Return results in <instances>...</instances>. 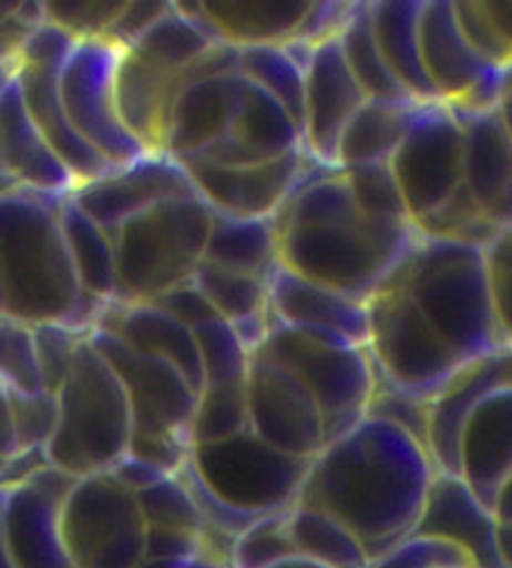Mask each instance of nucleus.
<instances>
[{
  "mask_svg": "<svg viewBox=\"0 0 512 568\" xmlns=\"http://www.w3.org/2000/svg\"><path fill=\"white\" fill-rule=\"evenodd\" d=\"M278 261L298 276L368 301L418 239L408 219L362 213L340 169H305L278 213Z\"/></svg>",
  "mask_w": 512,
  "mask_h": 568,
  "instance_id": "nucleus-2",
  "label": "nucleus"
},
{
  "mask_svg": "<svg viewBox=\"0 0 512 568\" xmlns=\"http://www.w3.org/2000/svg\"><path fill=\"white\" fill-rule=\"evenodd\" d=\"M270 568H328V566L315 564V561H310V558H305V556H290V558H285V561L275 564Z\"/></svg>",
  "mask_w": 512,
  "mask_h": 568,
  "instance_id": "nucleus-60",
  "label": "nucleus"
},
{
  "mask_svg": "<svg viewBox=\"0 0 512 568\" xmlns=\"http://www.w3.org/2000/svg\"><path fill=\"white\" fill-rule=\"evenodd\" d=\"M93 331L107 333L135 354L167 361L181 371L195 394H201L203 368L191 328L155 308L153 303L107 301Z\"/></svg>",
  "mask_w": 512,
  "mask_h": 568,
  "instance_id": "nucleus-28",
  "label": "nucleus"
},
{
  "mask_svg": "<svg viewBox=\"0 0 512 568\" xmlns=\"http://www.w3.org/2000/svg\"><path fill=\"white\" fill-rule=\"evenodd\" d=\"M175 75L155 71L123 51L115 71V105L127 131L151 153H161L165 119L173 103Z\"/></svg>",
  "mask_w": 512,
  "mask_h": 568,
  "instance_id": "nucleus-31",
  "label": "nucleus"
},
{
  "mask_svg": "<svg viewBox=\"0 0 512 568\" xmlns=\"http://www.w3.org/2000/svg\"><path fill=\"white\" fill-rule=\"evenodd\" d=\"M386 281L408 293L438 336L465 364L512 348L510 331L502 326L490 296L482 248L430 239L418 231V239Z\"/></svg>",
  "mask_w": 512,
  "mask_h": 568,
  "instance_id": "nucleus-3",
  "label": "nucleus"
},
{
  "mask_svg": "<svg viewBox=\"0 0 512 568\" xmlns=\"http://www.w3.org/2000/svg\"><path fill=\"white\" fill-rule=\"evenodd\" d=\"M418 45L432 91L450 108L465 101L495 68L482 61L460 33L450 0H422Z\"/></svg>",
  "mask_w": 512,
  "mask_h": 568,
  "instance_id": "nucleus-27",
  "label": "nucleus"
},
{
  "mask_svg": "<svg viewBox=\"0 0 512 568\" xmlns=\"http://www.w3.org/2000/svg\"><path fill=\"white\" fill-rule=\"evenodd\" d=\"M203 261L268 281L273 268L278 266V233L273 219H235L213 211Z\"/></svg>",
  "mask_w": 512,
  "mask_h": 568,
  "instance_id": "nucleus-34",
  "label": "nucleus"
},
{
  "mask_svg": "<svg viewBox=\"0 0 512 568\" xmlns=\"http://www.w3.org/2000/svg\"><path fill=\"white\" fill-rule=\"evenodd\" d=\"M147 303H153L155 308H161L163 313H167V316L183 323V326L191 331L203 326V323L218 318L211 303L203 298V293L193 286V281L181 283V286L165 291Z\"/></svg>",
  "mask_w": 512,
  "mask_h": 568,
  "instance_id": "nucleus-56",
  "label": "nucleus"
},
{
  "mask_svg": "<svg viewBox=\"0 0 512 568\" xmlns=\"http://www.w3.org/2000/svg\"><path fill=\"white\" fill-rule=\"evenodd\" d=\"M253 354L288 368L310 390L322 416L325 444L348 434L366 418L376 386V371L366 348L332 336H310L285 328L270 318L268 336Z\"/></svg>",
  "mask_w": 512,
  "mask_h": 568,
  "instance_id": "nucleus-7",
  "label": "nucleus"
},
{
  "mask_svg": "<svg viewBox=\"0 0 512 568\" xmlns=\"http://www.w3.org/2000/svg\"><path fill=\"white\" fill-rule=\"evenodd\" d=\"M123 3L117 0H105V3H93V0H55V3H43L45 23L61 28L75 41H93L103 38L107 28L121 13Z\"/></svg>",
  "mask_w": 512,
  "mask_h": 568,
  "instance_id": "nucleus-52",
  "label": "nucleus"
},
{
  "mask_svg": "<svg viewBox=\"0 0 512 568\" xmlns=\"http://www.w3.org/2000/svg\"><path fill=\"white\" fill-rule=\"evenodd\" d=\"M335 41H338L348 71L356 78V83L368 101H416V98L406 93V88L396 81V75L390 73V68L382 61L376 36H372L370 3H350V11L338 28V33H335Z\"/></svg>",
  "mask_w": 512,
  "mask_h": 568,
  "instance_id": "nucleus-37",
  "label": "nucleus"
},
{
  "mask_svg": "<svg viewBox=\"0 0 512 568\" xmlns=\"http://www.w3.org/2000/svg\"><path fill=\"white\" fill-rule=\"evenodd\" d=\"M73 484L53 466L0 484V531L16 568H73L61 534V506Z\"/></svg>",
  "mask_w": 512,
  "mask_h": 568,
  "instance_id": "nucleus-15",
  "label": "nucleus"
},
{
  "mask_svg": "<svg viewBox=\"0 0 512 568\" xmlns=\"http://www.w3.org/2000/svg\"><path fill=\"white\" fill-rule=\"evenodd\" d=\"M458 476L492 511L512 481V386L490 394L472 410L458 446Z\"/></svg>",
  "mask_w": 512,
  "mask_h": 568,
  "instance_id": "nucleus-26",
  "label": "nucleus"
},
{
  "mask_svg": "<svg viewBox=\"0 0 512 568\" xmlns=\"http://www.w3.org/2000/svg\"><path fill=\"white\" fill-rule=\"evenodd\" d=\"M191 281L211 303L215 316L231 326L268 311V281L265 278L233 273L201 261Z\"/></svg>",
  "mask_w": 512,
  "mask_h": 568,
  "instance_id": "nucleus-40",
  "label": "nucleus"
},
{
  "mask_svg": "<svg viewBox=\"0 0 512 568\" xmlns=\"http://www.w3.org/2000/svg\"><path fill=\"white\" fill-rule=\"evenodd\" d=\"M288 526L298 556L328 568H368L370 556L346 526L318 508L295 504Z\"/></svg>",
  "mask_w": 512,
  "mask_h": 568,
  "instance_id": "nucleus-38",
  "label": "nucleus"
},
{
  "mask_svg": "<svg viewBox=\"0 0 512 568\" xmlns=\"http://www.w3.org/2000/svg\"><path fill=\"white\" fill-rule=\"evenodd\" d=\"M512 386V348L462 366L428 404V456L438 474L458 476L462 428L482 400Z\"/></svg>",
  "mask_w": 512,
  "mask_h": 568,
  "instance_id": "nucleus-22",
  "label": "nucleus"
},
{
  "mask_svg": "<svg viewBox=\"0 0 512 568\" xmlns=\"http://www.w3.org/2000/svg\"><path fill=\"white\" fill-rule=\"evenodd\" d=\"M412 536H430L458 546L475 568H512L500 554L495 516L460 476H432Z\"/></svg>",
  "mask_w": 512,
  "mask_h": 568,
  "instance_id": "nucleus-23",
  "label": "nucleus"
},
{
  "mask_svg": "<svg viewBox=\"0 0 512 568\" xmlns=\"http://www.w3.org/2000/svg\"><path fill=\"white\" fill-rule=\"evenodd\" d=\"M181 568H231V566H225L221 561H213V558L198 556V558H191V561H185Z\"/></svg>",
  "mask_w": 512,
  "mask_h": 568,
  "instance_id": "nucleus-62",
  "label": "nucleus"
},
{
  "mask_svg": "<svg viewBox=\"0 0 512 568\" xmlns=\"http://www.w3.org/2000/svg\"><path fill=\"white\" fill-rule=\"evenodd\" d=\"M366 303V351L376 374L388 384L430 400L462 366H468L396 283L382 281Z\"/></svg>",
  "mask_w": 512,
  "mask_h": 568,
  "instance_id": "nucleus-8",
  "label": "nucleus"
},
{
  "mask_svg": "<svg viewBox=\"0 0 512 568\" xmlns=\"http://www.w3.org/2000/svg\"><path fill=\"white\" fill-rule=\"evenodd\" d=\"M16 73V58H8V61H0V91H3L6 83L11 81Z\"/></svg>",
  "mask_w": 512,
  "mask_h": 568,
  "instance_id": "nucleus-63",
  "label": "nucleus"
},
{
  "mask_svg": "<svg viewBox=\"0 0 512 568\" xmlns=\"http://www.w3.org/2000/svg\"><path fill=\"white\" fill-rule=\"evenodd\" d=\"M61 199L25 189H0V286L6 318L65 323L81 303L65 239L58 223Z\"/></svg>",
  "mask_w": 512,
  "mask_h": 568,
  "instance_id": "nucleus-4",
  "label": "nucleus"
},
{
  "mask_svg": "<svg viewBox=\"0 0 512 568\" xmlns=\"http://www.w3.org/2000/svg\"><path fill=\"white\" fill-rule=\"evenodd\" d=\"M185 561H165V558H143L135 568H181Z\"/></svg>",
  "mask_w": 512,
  "mask_h": 568,
  "instance_id": "nucleus-61",
  "label": "nucleus"
},
{
  "mask_svg": "<svg viewBox=\"0 0 512 568\" xmlns=\"http://www.w3.org/2000/svg\"><path fill=\"white\" fill-rule=\"evenodd\" d=\"M508 101L495 111H455L462 131V185L488 219L508 229L512 221V135Z\"/></svg>",
  "mask_w": 512,
  "mask_h": 568,
  "instance_id": "nucleus-21",
  "label": "nucleus"
},
{
  "mask_svg": "<svg viewBox=\"0 0 512 568\" xmlns=\"http://www.w3.org/2000/svg\"><path fill=\"white\" fill-rule=\"evenodd\" d=\"M121 55L123 48L105 38L78 41L58 81L68 123L113 169L151 153L117 115L115 71Z\"/></svg>",
  "mask_w": 512,
  "mask_h": 568,
  "instance_id": "nucleus-11",
  "label": "nucleus"
},
{
  "mask_svg": "<svg viewBox=\"0 0 512 568\" xmlns=\"http://www.w3.org/2000/svg\"><path fill=\"white\" fill-rule=\"evenodd\" d=\"M268 313L285 328L310 336H335L366 348L368 303L303 278L280 266V261L268 276Z\"/></svg>",
  "mask_w": 512,
  "mask_h": 568,
  "instance_id": "nucleus-20",
  "label": "nucleus"
},
{
  "mask_svg": "<svg viewBox=\"0 0 512 568\" xmlns=\"http://www.w3.org/2000/svg\"><path fill=\"white\" fill-rule=\"evenodd\" d=\"M288 511L255 518L240 536H235L231 548V568H270L285 561V558L298 556L290 536Z\"/></svg>",
  "mask_w": 512,
  "mask_h": 568,
  "instance_id": "nucleus-45",
  "label": "nucleus"
},
{
  "mask_svg": "<svg viewBox=\"0 0 512 568\" xmlns=\"http://www.w3.org/2000/svg\"><path fill=\"white\" fill-rule=\"evenodd\" d=\"M368 98L348 71L335 36L315 43L305 65L303 149L315 163L338 169V143L352 115Z\"/></svg>",
  "mask_w": 512,
  "mask_h": 568,
  "instance_id": "nucleus-19",
  "label": "nucleus"
},
{
  "mask_svg": "<svg viewBox=\"0 0 512 568\" xmlns=\"http://www.w3.org/2000/svg\"><path fill=\"white\" fill-rule=\"evenodd\" d=\"M193 341L201 356L203 386L208 384H231V381H245L250 364V354L235 336L231 323L215 318L193 328Z\"/></svg>",
  "mask_w": 512,
  "mask_h": 568,
  "instance_id": "nucleus-44",
  "label": "nucleus"
},
{
  "mask_svg": "<svg viewBox=\"0 0 512 568\" xmlns=\"http://www.w3.org/2000/svg\"><path fill=\"white\" fill-rule=\"evenodd\" d=\"M0 568H16L11 554H8V546L3 541V531H0Z\"/></svg>",
  "mask_w": 512,
  "mask_h": 568,
  "instance_id": "nucleus-64",
  "label": "nucleus"
},
{
  "mask_svg": "<svg viewBox=\"0 0 512 568\" xmlns=\"http://www.w3.org/2000/svg\"><path fill=\"white\" fill-rule=\"evenodd\" d=\"M75 43V38L61 31V28L41 23L18 51L16 83L21 88L25 111L35 123V129L43 133V139L51 143L58 159L65 163V169L73 173V179L81 185L111 173L113 165L101 159L65 119L58 81H61V71L68 55L73 53Z\"/></svg>",
  "mask_w": 512,
  "mask_h": 568,
  "instance_id": "nucleus-12",
  "label": "nucleus"
},
{
  "mask_svg": "<svg viewBox=\"0 0 512 568\" xmlns=\"http://www.w3.org/2000/svg\"><path fill=\"white\" fill-rule=\"evenodd\" d=\"M436 474L416 438L388 420L366 416L313 458L298 506L340 521L372 561L416 531Z\"/></svg>",
  "mask_w": 512,
  "mask_h": 568,
  "instance_id": "nucleus-1",
  "label": "nucleus"
},
{
  "mask_svg": "<svg viewBox=\"0 0 512 568\" xmlns=\"http://www.w3.org/2000/svg\"><path fill=\"white\" fill-rule=\"evenodd\" d=\"M485 273H488V286L492 303H495L498 318L502 326L510 331V229L500 231L485 248Z\"/></svg>",
  "mask_w": 512,
  "mask_h": 568,
  "instance_id": "nucleus-54",
  "label": "nucleus"
},
{
  "mask_svg": "<svg viewBox=\"0 0 512 568\" xmlns=\"http://www.w3.org/2000/svg\"><path fill=\"white\" fill-rule=\"evenodd\" d=\"M422 0H380L370 3V23L382 61L418 103H440L420 61L418 18Z\"/></svg>",
  "mask_w": 512,
  "mask_h": 568,
  "instance_id": "nucleus-32",
  "label": "nucleus"
},
{
  "mask_svg": "<svg viewBox=\"0 0 512 568\" xmlns=\"http://www.w3.org/2000/svg\"><path fill=\"white\" fill-rule=\"evenodd\" d=\"M243 430H248L245 381L203 386L198 400H195V414L191 424L193 446L233 438L243 434Z\"/></svg>",
  "mask_w": 512,
  "mask_h": 568,
  "instance_id": "nucleus-41",
  "label": "nucleus"
},
{
  "mask_svg": "<svg viewBox=\"0 0 512 568\" xmlns=\"http://www.w3.org/2000/svg\"><path fill=\"white\" fill-rule=\"evenodd\" d=\"M85 336L88 333L65 326V323H38L33 326L38 371H41V384L48 394H55L61 388L75 351Z\"/></svg>",
  "mask_w": 512,
  "mask_h": 568,
  "instance_id": "nucleus-50",
  "label": "nucleus"
},
{
  "mask_svg": "<svg viewBox=\"0 0 512 568\" xmlns=\"http://www.w3.org/2000/svg\"><path fill=\"white\" fill-rule=\"evenodd\" d=\"M11 410L18 454L43 450L58 424V398L48 390L38 394H16L11 390Z\"/></svg>",
  "mask_w": 512,
  "mask_h": 568,
  "instance_id": "nucleus-51",
  "label": "nucleus"
},
{
  "mask_svg": "<svg viewBox=\"0 0 512 568\" xmlns=\"http://www.w3.org/2000/svg\"><path fill=\"white\" fill-rule=\"evenodd\" d=\"M218 43L223 41L195 11V3H171V8L125 51L153 65L155 71L178 75Z\"/></svg>",
  "mask_w": 512,
  "mask_h": 568,
  "instance_id": "nucleus-33",
  "label": "nucleus"
},
{
  "mask_svg": "<svg viewBox=\"0 0 512 568\" xmlns=\"http://www.w3.org/2000/svg\"><path fill=\"white\" fill-rule=\"evenodd\" d=\"M238 73L278 103L303 133L305 71L283 51V45L238 48Z\"/></svg>",
  "mask_w": 512,
  "mask_h": 568,
  "instance_id": "nucleus-39",
  "label": "nucleus"
},
{
  "mask_svg": "<svg viewBox=\"0 0 512 568\" xmlns=\"http://www.w3.org/2000/svg\"><path fill=\"white\" fill-rule=\"evenodd\" d=\"M135 501L147 528H173V531H188L198 536L203 534V516L178 474L165 476L145 491L135 494Z\"/></svg>",
  "mask_w": 512,
  "mask_h": 568,
  "instance_id": "nucleus-46",
  "label": "nucleus"
},
{
  "mask_svg": "<svg viewBox=\"0 0 512 568\" xmlns=\"http://www.w3.org/2000/svg\"><path fill=\"white\" fill-rule=\"evenodd\" d=\"M91 344L121 378L133 414V434L178 438L193 446L191 424L198 394L181 371L163 358L135 354L103 331H91Z\"/></svg>",
  "mask_w": 512,
  "mask_h": 568,
  "instance_id": "nucleus-14",
  "label": "nucleus"
},
{
  "mask_svg": "<svg viewBox=\"0 0 512 568\" xmlns=\"http://www.w3.org/2000/svg\"><path fill=\"white\" fill-rule=\"evenodd\" d=\"M0 381L16 394L43 390L38 371L33 326L16 318H0Z\"/></svg>",
  "mask_w": 512,
  "mask_h": 568,
  "instance_id": "nucleus-47",
  "label": "nucleus"
},
{
  "mask_svg": "<svg viewBox=\"0 0 512 568\" xmlns=\"http://www.w3.org/2000/svg\"><path fill=\"white\" fill-rule=\"evenodd\" d=\"M185 195H195V189L183 165L173 155L147 153L101 179L75 185L68 199L113 239L125 221Z\"/></svg>",
  "mask_w": 512,
  "mask_h": 568,
  "instance_id": "nucleus-18",
  "label": "nucleus"
},
{
  "mask_svg": "<svg viewBox=\"0 0 512 568\" xmlns=\"http://www.w3.org/2000/svg\"><path fill=\"white\" fill-rule=\"evenodd\" d=\"M416 229L422 233V236L460 241L478 248H485L500 231H505L492 223L488 215L478 209V203L472 201V195L465 191V185H460V189L452 193L438 211H432L430 215H426V219L418 221Z\"/></svg>",
  "mask_w": 512,
  "mask_h": 568,
  "instance_id": "nucleus-43",
  "label": "nucleus"
},
{
  "mask_svg": "<svg viewBox=\"0 0 512 568\" xmlns=\"http://www.w3.org/2000/svg\"><path fill=\"white\" fill-rule=\"evenodd\" d=\"M0 179L51 199H65L78 185L28 115L16 73L0 91Z\"/></svg>",
  "mask_w": 512,
  "mask_h": 568,
  "instance_id": "nucleus-24",
  "label": "nucleus"
},
{
  "mask_svg": "<svg viewBox=\"0 0 512 568\" xmlns=\"http://www.w3.org/2000/svg\"><path fill=\"white\" fill-rule=\"evenodd\" d=\"M426 103L366 101L352 115L338 143V169L388 163Z\"/></svg>",
  "mask_w": 512,
  "mask_h": 568,
  "instance_id": "nucleus-35",
  "label": "nucleus"
},
{
  "mask_svg": "<svg viewBox=\"0 0 512 568\" xmlns=\"http://www.w3.org/2000/svg\"><path fill=\"white\" fill-rule=\"evenodd\" d=\"M213 209L198 193L171 199L125 221L113 236L115 301L147 303L193 278Z\"/></svg>",
  "mask_w": 512,
  "mask_h": 568,
  "instance_id": "nucleus-6",
  "label": "nucleus"
},
{
  "mask_svg": "<svg viewBox=\"0 0 512 568\" xmlns=\"http://www.w3.org/2000/svg\"><path fill=\"white\" fill-rule=\"evenodd\" d=\"M107 474H111L115 481L121 484L125 491H131L133 496L145 491V488H151L153 484H157L161 478L167 476L163 471H157L155 466L145 464V462H141V458H135L131 454H125Z\"/></svg>",
  "mask_w": 512,
  "mask_h": 568,
  "instance_id": "nucleus-58",
  "label": "nucleus"
},
{
  "mask_svg": "<svg viewBox=\"0 0 512 568\" xmlns=\"http://www.w3.org/2000/svg\"><path fill=\"white\" fill-rule=\"evenodd\" d=\"M248 430L265 444L298 458H315L325 446L320 408L288 368L250 354L245 374Z\"/></svg>",
  "mask_w": 512,
  "mask_h": 568,
  "instance_id": "nucleus-16",
  "label": "nucleus"
},
{
  "mask_svg": "<svg viewBox=\"0 0 512 568\" xmlns=\"http://www.w3.org/2000/svg\"><path fill=\"white\" fill-rule=\"evenodd\" d=\"M376 371V368H372ZM428 404L430 400L410 396L406 390L388 384L386 378L376 374V386H372V396L366 416L388 420V424L406 430L410 438L426 448L428 444ZM428 450V448H426Z\"/></svg>",
  "mask_w": 512,
  "mask_h": 568,
  "instance_id": "nucleus-49",
  "label": "nucleus"
},
{
  "mask_svg": "<svg viewBox=\"0 0 512 568\" xmlns=\"http://www.w3.org/2000/svg\"><path fill=\"white\" fill-rule=\"evenodd\" d=\"M18 456L16 428H13V410H11V390L0 381V462L11 464Z\"/></svg>",
  "mask_w": 512,
  "mask_h": 568,
  "instance_id": "nucleus-59",
  "label": "nucleus"
},
{
  "mask_svg": "<svg viewBox=\"0 0 512 568\" xmlns=\"http://www.w3.org/2000/svg\"><path fill=\"white\" fill-rule=\"evenodd\" d=\"M135 496L111 474L75 478L61 506V534L73 568H135L145 558Z\"/></svg>",
  "mask_w": 512,
  "mask_h": 568,
  "instance_id": "nucleus-10",
  "label": "nucleus"
},
{
  "mask_svg": "<svg viewBox=\"0 0 512 568\" xmlns=\"http://www.w3.org/2000/svg\"><path fill=\"white\" fill-rule=\"evenodd\" d=\"M310 155L305 149L293 151L283 159L255 165H215L185 155L178 161L193 183L195 193L215 213H228L235 219H273L300 183Z\"/></svg>",
  "mask_w": 512,
  "mask_h": 568,
  "instance_id": "nucleus-17",
  "label": "nucleus"
},
{
  "mask_svg": "<svg viewBox=\"0 0 512 568\" xmlns=\"http://www.w3.org/2000/svg\"><path fill=\"white\" fill-rule=\"evenodd\" d=\"M512 3H452V16L472 51L495 68H510Z\"/></svg>",
  "mask_w": 512,
  "mask_h": 568,
  "instance_id": "nucleus-42",
  "label": "nucleus"
},
{
  "mask_svg": "<svg viewBox=\"0 0 512 568\" xmlns=\"http://www.w3.org/2000/svg\"><path fill=\"white\" fill-rule=\"evenodd\" d=\"M58 223L71 256L78 286L83 296L115 301V246L113 239L95 221L68 199L58 203Z\"/></svg>",
  "mask_w": 512,
  "mask_h": 568,
  "instance_id": "nucleus-36",
  "label": "nucleus"
},
{
  "mask_svg": "<svg viewBox=\"0 0 512 568\" xmlns=\"http://www.w3.org/2000/svg\"><path fill=\"white\" fill-rule=\"evenodd\" d=\"M171 3L167 0H125L121 13L105 31V41H111L117 48H125L135 43L147 28H151L157 18H161Z\"/></svg>",
  "mask_w": 512,
  "mask_h": 568,
  "instance_id": "nucleus-55",
  "label": "nucleus"
},
{
  "mask_svg": "<svg viewBox=\"0 0 512 568\" xmlns=\"http://www.w3.org/2000/svg\"><path fill=\"white\" fill-rule=\"evenodd\" d=\"M203 556L198 534L173 531V528H147L145 558H165V561H191Z\"/></svg>",
  "mask_w": 512,
  "mask_h": 568,
  "instance_id": "nucleus-57",
  "label": "nucleus"
},
{
  "mask_svg": "<svg viewBox=\"0 0 512 568\" xmlns=\"http://www.w3.org/2000/svg\"><path fill=\"white\" fill-rule=\"evenodd\" d=\"M310 0H213L195 3V11L223 43L245 45H283L298 36Z\"/></svg>",
  "mask_w": 512,
  "mask_h": 568,
  "instance_id": "nucleus-30",
  "label": "nucleus"
},
{
  "mask_svg": "<svg viewBox=\"0 0 512 568\" xmlns=\"http://www.w3.org/2000/svg\"><path fill=\"white\" fill-rule=\"evenodd\" d=\"M303 149V133L268 93L248 83L231 131L198 159L215 165H255Z\"/></svg>",
  "mask_w": 512,
  "mask_h": 568,
  "instance_id": "nucleus-29",
  "label": "nucleus"
},
{
  "mask_svg": "<svg viewBox=\"0 0 512 568\" xmlns=\"http://www.w3.org/2000/svg\"><path fill=\"white\" fill-rule=\"evenodd\" d=\"M388 165L412 223L438 211L462 185V131L452 108L422 105Z\"/></svg>",
  "mask_w": 512,
  "mask_h": 568,
  "instance_id": "nucleus-13",
  "label": "nucleus"
},
{
  "mask_svg": "<svg viewBox=\"0 0 512 568\" xmlns=\"http://www.w3.org/2000/svg\"><path fill=\"white\" fill-rule=\"evenodd\" d=\"M55 398L58 424L43 448L48 466L71 478L111 471L127 454L133 414L121 378L91 344V333L78 346Z\"/></svg>",
  "mask_w": 512,
  "mask_h": 568,
  "instance_id": "nucleus-5",
  "label": "nucleus"
},
{
  "mask_svg": "<svg viewBox=\"0 0 512 568\" xmlns=\"http://www.w3.org/2000/svg\"><path fill=\"white\" fill-rule=\"evenodd\" d=\"M248 81L240 73L205 75L175 93L165 119L161 153L173 159L198 155L231 131Z\"/></svg>",
  "mask_w": 512,
  "mask_h": 568,
  "instance_id": "nucleus-25",
  "label": "nucleus"
},
{
  "mask_svg": "<svg viewBox=\"0 0 512 568\" xmlns=\"http://www.w3.org/2000/svg\"><path fill=\"white\" fill-rule=\"evenodd\" d=\"M368 568H475L458 546L430 536H408L406 541L392 546Z\"/></svg>",
  "mask_w": 512,
  "mask_h": 568,
  "instance_id": "nucleus-53",
  "label": "nucleus"
},
{
  "mask_svg": "<svg viewBox=\"0 0 512 568\" xmlns=\"http://www.w3.org/2000/svg\"><path fill=\"white\" fill-rule=\"evenodd\" d=\"M340 173L362 213L380 215V219H408L406 203L388 163L350 165V169H340Z\"/></svg>",
  "mask_w": 512,
  "mask_h": 568,
  "instance_id": "nucleus-48",
  "label": "nucleus"
},
{
  "mask_svg": "<svg viewBox=\"0 0 512 568\" xmlns=\"http://www.w3.org/2000/svg\"><path fill=\"white\" fill-rule=\"evenodd\" d=\"M313 458L273 448L250 430L191 446L188 466L213 496L245 514L265 516L298 504Z\"/></svg>",
  "mask_w": 512,
  "mask_h": 568,
  "instance_id": "nucleus-9",
  "label": "nucleus"
}]
</instances>
